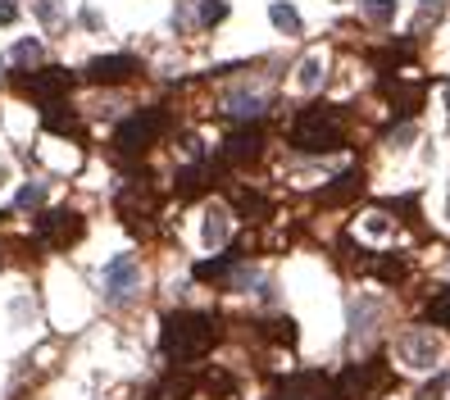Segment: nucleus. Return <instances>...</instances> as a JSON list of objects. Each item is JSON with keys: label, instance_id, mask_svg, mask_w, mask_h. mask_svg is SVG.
<instances>
[{"label": "nucleus", "instance_id": "f257e3e1", "mask_svg": "<svg viewBox=\"0 0 450 400\" xmlns=\"http://www.w3.org/2000/svg\"><path fill=\"white\" fill-rule=\"evenodd\" d=\"M159 346H164L168 359L187 364V359L205 355L214 346V323L205 314H168L164 319V332H159Z\"/></svg>", "mask_w": 450, "mask_h": 400}, {"label": "nucleus", "instance_id": "f8f14e48", "mask_svg": "<svg viewBox=\"0 0 450 400\" xmlns=\"http://www.w3.org/2000/svg\"><path fill=\"white\" fill-rule=\"evenodd\" d=\"M223 232H227V214H223V209H209V223H205V241H209V246H223Z\"/></svg>", "mask_w": 450, "mask_h": 400}, {"label": "nucleus", "instance_id": "6ab92c4d", "mask_svg": "<svg viewBox=\"0 0 450 400\" xmlns=\"http://www.w3.org/2000/svg\"><path fill=\"white\" fill-rule=\"evenodd\" d=\"M300 87H319V60L300 64Z\"/></svg>", "mask_w": 450, "mask_h": 400}, {"label": "nucleus", "instance_id": "f3484780", "mask_svg": "<svg viewBox=\"0 0 450 400\" xmlns=\"http://www.w3.org/2000/svg\"><path fill=\"white\" fill-rule=\"evenodd\" d=\"M37 60H41V46L37 41H18L14 46V64H37Z\"/></svg>", "mask_w": 450, "mask_h": 400}, {"label": "nucleus", "instance_id": "2eb2a0df", "mask_svg": "<svg viewBox=\"0 0 450 400\" xmlns=\"http://www.w3.org/2000/svg\"><path fill=\"white\" fill-rule=\"evenodd\" d=\"M227 14V0H205V5H200V23H218V18Z\"/></svg>", "mask_w": 450, "mask_h": 400}, {"label": "nucleus", "instance_id": "6e6552de", "mask_svg": "<svg viewBox=\"0 0 450 400\" xmlns=\"http://www.w3.org/2000/svg\"><path fill=\"white\" fill-rule=\"evenodd\" d=\"M132 69H137V60H128V55H110V60H95L87 69L91 82H123L132 78Z\"/></svg>", "mask_w": 450, "mask_h": 400}, {"label": "nucleus", "instance_id": "39448f33", "mask_svg": "<svg viewBox=\"0 0 450 400\" xmlns=\"http://www.w3.org/2000/svg\"><path fill=\"white\" fill-rule=\"evenodd\" d=\"M37 232H41L51 246H69L73 236L82 232V218L73 214V209H46L41 223H37Z\"/></svg>", "mask_w": 450, "mask_h": 400}, {"label": "nucleus", "instance_id": "4468645a", "mask_svg": "<svg viewBox=\"0 0 450 400\" xmlns=\"http://www.w3.org/2000/svg\"><path fill=\"white\" fill-rule=\"evenodd\" d=\"M364 14H369L373 23H387V18L396 14V0H364Z\"/></svg>", "mask_w": 450, "mask_h": 400}, {"label": "nucleus", "instance_id": "20e7f679", "mask_svg": "<svg viewBox=\"0 0 450 400\" xmlns=\"http://www.w3.org/2000/svg\"><path fill=\"white\" fill-rule=\"evenodd\" d=\"M137 260L132 255H119V260H110V269H105V296L110 300H128L132 291H137Z\"/></svg>", "mask_w": 450, "mask_h": 400}, {"label": "nucleus", "instance_id": "7ed1b4c3", "mask_svg": "<svg viewBox=\"0 0 450 400\" xmlns=\"http://www.w3.org/2000/svg\"><path fill=\"white\" fill-rule=\"evenodd\" d=\"M164 123H168V119H164V109H141V114H132V119L123 123L114 141H119L123 155H137V150H146L150 141L164 132Z\"/></svg>", "mask_w": 450, "mask_h": 400}, {"label": "nucleus", "instance_id": "dca6fc26", "mask_svg": "<svg viewBox=\"0 0 450 400\" xmlns=\"http://www.w3.org/2000/svg\"><path fill=\"white\" fill-rule=\"evenodd\" d=\"M428 314H432L437 323H446V328H450V287H446V291H442V296H437L432 305H428Z\"/></svg>", "mask_w": 450, "mask_h": 400}, {"label": "nucleus", "instance_id": "aec40b11", "mask_svg": "<svg viewBox=\"0 0 450 400\" xmlns=\"http://www.w3.org/2000/svg\"><path fill=\"white\" fill-rule=\"evenodd\" d=\"M14 18H18V9H14V5H9V0H5V5H0V23H14Z\"/></svg>", "mask_w": 450, "mask_h": 400}, {"label": "nucleus", "instance_id": "0eeeda50", "mask_svg": "<svg viewBox=\"0 0 450 400\" xmlns=\"http://www.w3.org/2000/svg\"><path fill=\"white\" fill-rule=\"evenodd\" d=\"M282 400H341V396H328V382L319 373H310V378H291L282 387Z\"/></svg>", "mask_w": 450, "mask_h": 400}, {"label": "nucleus", "instance_id": "9d476101", "mask_svg": "<svg viewBox=\"0 0 450 400\" xmlns=\"http://www.w3.org/2000/svg\"><path fill=\"white\" fill-rule=\"evenodd\" d=\"M227 155H232V159H255V155H260V132H255V128L237 132V137L227 141Z\"/></svg>", "mask_w": 450, "mask_h": 400}, {"label": "nucleus", "instance_id": "ddd939ff", "mask_svg": "<svg viewBox=\"0 0 450 400\" xmlns=\"http://www.w3.org/2000/svg\"><path fill=\"white\" fill-rule=\"evenodd\" d=\"M350 192H359V173H346V182H332L319 200H346Z\"/></svg>", "mask_w": 450, "mask_h": 400}, {"label": "nucleus", "instance_id": "f03ea898", "mask_svg": "<svg viewBox=\"0 0 450 400\" xmlns=\"http://www.w3.org/2000/svg\"><path fill=\"white\" fill-rule=\"evenodd\" d=\"M291 146L296 150H310V155H319V150H337L341 146V109L337 105H310V109L296 114L291 123Z\"/></svg>", "mask_w": 450, "mask_h": 400}, {"label": "nucleus", "instance_id": "9b49d317", "mask_svg": "<svg viewBox=\"0 0 450 400\" xmlns=\"http://www.w3.org/2000/svg\"><path fill=\"white\" fill-rule=\"evenodd\" d=\"M269 18H273L277 27H282L286 36H296V32H300V14H296L291 5H282V0H277V5H269Z\"/></svg>", "mask_w": 450, "mask_h": 400}, {"label": "nucleus", "instance_id": "a211bd4d", "mask_svg": "<svg viewBox=\"0 0 450 400\" xmlns=\"http://www.w3.org/2000/svg\"><path fill=\"white\" fill-rule=\"evenodd\" d=\"M41 196H46V187H41V182L23 187V192H18V209H32V205H37V200H41Z\"/></svg>", "mask_w": 450, "mask_h": 400}, {"label": "nucleus", "instance_id": "412c9836", "mask_svg": "<svg viewBox=\"0 0 450 400\" xmlns=\"http://www.w3.org/2000/svg\"><path fill=\"white\" fill-rule=\"evenodd\" d=\"M0 182H5V168H0Z\"/></svg>", "mask_w": 450, "mask_h": 400}, {"label": "nucleus", "instance_id": "423d86ee", "mask_svg": "<svg viewBox=\"0 0 450 400\" xmlns=\"http://www.w3.org/2000/svg\"><path fill=\"white\" fill-rule=\"evenodd\" d=\"M400 355H409V364H418V368H432L437 355H442V346H437L428 332H409V337L400 341Z\"/></svg>", "mask_w": 450, "mask_h": 400}, {"label": "nucleus", "instance_id": "1a4fd4ad", "mask_svg": "<svg viewBox=\"0 0 450 400\" xmlns=\"http://www.w3.org/2000/svg\"><path fill=\"white\" fill-rule=\"evenodd\" d=\"M27 87H32V91H41V96H55V91H64V87H69V73H64V69L32 73V78H27Z\"/></svg>", "mask_w": 450, "mask_h": 400}]
</instances>
